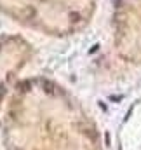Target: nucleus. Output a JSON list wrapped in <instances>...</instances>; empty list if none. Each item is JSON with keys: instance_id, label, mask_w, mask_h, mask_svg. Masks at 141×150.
Here are the masks:
<instances>
[{"instance_id": "1", "label": "nucleus", "mask_w": 141, "mask_h": 150, "mask_svg": "<svg viewBox=\"0 0 141 150\" xmlns=\"http://www.w3.org/2000/svg\"><path fill=\"white\" fill-rule=\"evenodd\" d=\"M94 0H0V9L18 23L44 32H73L92 12Z\"/></svg>"}]
</instances>
